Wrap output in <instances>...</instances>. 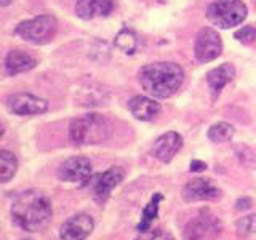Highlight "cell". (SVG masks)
I'll use <instances>...</instances> for the list:
<instances>
[{
	"label": "cell",
	"instance_id": "1",
	"mask_svg": "<svg viewBox=\"0 0 256 240\" xmlns=\"http://www.w3.org/2000/svg\"><path fill=\"white\" fill-rule=\"evenodd\" d=\"M52 200L40 190H22L12 204V218L22 230H44L52 221Z\"/></svg>",
	"mask_w": 256,
	"mask_h": 240
},
{
	"label": "cell",
	"instance_id": "2",
	"mask_svg": "<svg viewBox=\"0 0 256 240\" xmlns=\"http://www.w3.org/2000/svg\"><path fill=\"white\" fill-rule=\"evenodd\" d=\"M140 84L142 90L154 98H170L178 93L184 84V70L176 62H150L140 70Z\"/></svg>",
	"mask_w": 256,
	"mask_h": 240
},
{
	"label": "cell",
	"instance_id": "3",
	"mask_svg": "<svg viewBox=\"0 0 256 240\" xmlns=\"http://www.w3.org/2000/svg\"><path fill=\"white\" fill-rule=\"evenodd\" d=\"M109 122L100 114H88L74 118L69 125V136L74 144H98L109 138Z\"/></svg>",
	"mask_w": 256,
	"mask_h": 240
},
{
	"label": "cell",
	"instance_id": "4",
	"mask_svg": "<svg viewBox=\"0 0 256 240\" xmlns=\"http://www.w3.org/2000/svg\"><path fill=\"white\" fill-rule=\"evenodd\" d=\"M246 5L242 0H216L206 10V18L221 29L238 26L246 18Z\"/></svg>",
	"mask_w": 256,
	"mask_h": 240
},
{
	"label": "cell",
	"instance_id": "5",
	"mask_svg": "<svg viewBox=\"0 0 256 240\" xmlns=\"http://www.w3.org/2000/svg\"><path fill=\"white\" fill-rule=\"evenodd\" d=\"M58 32V21L52 14H42L37 18L22 21L16 28V34L22 40L36 45L48 44Z\"/></svg>",
	"mask_w": 256,
	"mask_h": 240
},
{
	"label": "cell",
	"instance_id": "6",
	"mask_svg": "<svg viewBox=\"0 0 256 240\" xmlns=\"http://www.w3.org/2000/svg\"><path fill=\"white\" fill-rule=\"evenodd\" d=\"M221 232V224L218 216L210 210L202 208L197 216H194L184 228V240H218Z\"/></svg>",
	"mask_w": 256,
	"mask_h": 240
},
{
	"label": "cell",
	"instance_id": "7",
	"mask_svg": "<svg viewBox=\"0 0 256 240\" xmlns=\"http://www.w3.org/2000/svg\"><path fill=\"white\" fill-rule=\"evenodd\" d=\"M196 58L200 62H210L222 53V40L220 34L212 28H202L196 37L194 45Z\"/></svg>",
	"mask_w": 256,
	"mask_h": 240
},
{
	"label": "cell",
	"instance_id": "8",
	"mask_svg": "<svg viewBox=\"0 0 256 240\" xmlns=\"http://www.w3.org/2000/svg\"><path fill=\"white\" fill-rule=\"evenodd\" d=\"M93 166L90 158L77 156V157H69L68 160L58 166V178L64 182H86L88 178L92 176Z\"/></svg>",
	"mask_w": 256,
	"mask_h": 240
},
{
	"label": "cell",
	"instance_id": "9",
	"mask_svg": "<svg viewBox=\"0 0 256 240\" xmlns=\"http://www.w3.org/2000/svg\"><path fill=\"white\" fill-rule=\"evenodd\" d=\"M94 229V221L88 213H76L61 224V240H86Z\"/></svg>",
	"mask_w": 256,
	"mask_h": 240
},
{
	"label": "cell",
	"instance_id": "10",
	"mask_svg": "<svg viewBox=\"0 0 256 240\" xmlns=\"http://www.w3.org/2000/svg\"><path fill=\"white\" fill-rule=\"evenodd\" d=\"M6 106L16 116H38L48 110V101L30 93H14L6 98Z\"/></svg>",
	"mask_w": 256,
	"mask_h": 240
},
{
	"label": "cell",
	"instance_id": "11",
	"mask_svg": "<svg viewBox=\"0 0 256 240\" xmlns=\"http://www.w3.org/2000/svg\"><path fill=\"white\" fill-rule=\"evenodd\" d=\"M221 197V190L218 186H214L212 180L208 178H196L186 182L182 188V198L188 204L196 202H212Z\"/></svg>",
	"mask_w": 256,
	"mask_h": 240
},
{
	"label": "cell",
	"instance_id": "12",
	"mask_svg": "<svg viewBox=\"0 0 256 240\" xmlns=\"http://www.w3.org/2000/svg\"><path fill=\"white\" fill-rule=\"evenodd\" d=\"M125 178V170L120 166H110L93 182V198L98 204H104L110 197V192L114 190Z\"/></svg>",
	"mask_w": 256,
	"mask_h": 240
},
{
	"label": "cell",
	"instance_id": "13",
	"mask_svg": "<svg viewBox=\"0 0 256 240\" xmlns=\"http://www.w3.org/2000/svg\"><path fill=\"white\" fill-rule=\"evenodd\" d=\"M181 148H182L181 134L176 132H166L160 136V138H157V141L154 142L152 156L157 160H160L162 164H168V162H172L173 157L178 154Z\"/></svg>",
	"mask_w": 256,
	"mask_h": 240
},
{
	"label": "cell",
	"instance_id": "14",
	"mask_svg": "<svg viewBox=\"0 0 256 240\" xmlns=\"http://www.w3.org/2000/svg\"><path fill=\"white\" fill-rule=\"evenodd\" d=\"M112 10H114L112 0H77L76 4V14L82 20L104 18L109 16Z\"/></svg>",
	"mask_w": 256,
	"mask_h": 240
},
{
	"label": "cell",
	"instance_id": "15",
	"mask_svg": "<svg viewBox=\"0 0 256 240\" xmlns=\"http://www.w3.org/2000/svg\"><path fill=\"white\" fill-rule=\"evenodd\" d=\"M160 104L154 100L148 98V96H133L128 101V110L132 112V116L142 122L152 120L156 116H158L160 112Z\"/></svg>",
	"mask_w": 256,
	"mask_h": 240
},
{
	"label": "cell",
	"instance_id": "16",
	"mask_svg": "<svg viewBox=\"0 0 256 240\" xmlns=\"http://www.w3.org/2000/svg\"><path fill=\"white\" fill-rule=\"evenodd\" d=\"M37 64V60L28 52L22 50H12L8 52L5 58V69L10 76H18L22 72H28L34 69Z\"/></svg>",
	"mask_w": 256,
	"mask_h": 240
},
{
	"label": "cell",
	"instance_id": "17",
	"mask_svg": "<svg viewBox=\"0 0 256 240\" xmlns=\"http://www.w3.org/2000/svg\"><path fill=\"white\" fill-rule=\"evenodd\" d=\"M236 76V68L229 62H224L221 66L208 70L206 74V84L212 88L214 94H220V92Z\"/></svg>",
	"mask_w": 256,
	"mask_h": 240
},
{
	"label": "cell",
	"instance_id": "18",
	"mask_svg": "<svg viewBox=\"0 0 256 240\" xmlns=\"http://www.w3.org/2000/svg\"><path fill=\"white\" fill-rule=\"evenodd\" d=\"M162 200H164V196L158 194V192H156V194L150 197V200L148 202V205L144 206V210L141 213V220L138 222V226H136L138 232L148 230L152 228V222H154L158 216V208H160V202H162Z\"/></svg>",
	"mask_w": 256,
	"mask_h": 240
},
{
	"label": "cell",
	"instance_id": "19",
	"mask_svg": "<svg viewBox=\"0 0 256 240\" xmlns=\"http://www.w3.org/2000/svg\"><path fill=\"white\" fill-rule=\"evenodd\" d=\"M18 170V158L10 150H0V180L2 182L10 181Z\"/></svg>",
	"mask_w": 256,
	"mask_h": 240
},
{
	"label": "cell",
	"instance_id": "20",
	"mask_svg": "<svg viewBox=\"0 0 256 240\" xmlns=\"http://www.w3.org/2000/svg\"><path fill=\"white\" fill-rule=\"evenodd\" d=\"M236 130L234 126L228 122H218L210 126V130H208V140L212 142H228L232 140V136H234Z\"/></svg>",
	"mask_w": 256,
	"mask_h": 240
},
{
	"label": "cell",
	"instance_id": "21",
	"mask_svg": "<svg viewBox=\"0 0 256 240\" xmlns=\"http://www.w3.org/2000/svg\"><path fill=\"white\" fill-rule=\"evenodd\" d=\"M114 44L120 52H124L126 54H132L136 50V46H138V40H136V36H134L133 30L122 29L116 36Z\"/></svg>",
	"mask_w": 256,
	"mask_h": 240
},
{
	"label": "cell",
	"instance_id": "22",
	"mask_svg": "<svg viewBox=\"0 0 256 240\" xmlns=\"http://www.w3.org/2000/svg\"><path fill=\"white\" fill-rule=\"evenodd\" d=\"M236 230L238 237H248L256 234V213L246 214L236 222Z\"/></svg>",
	"mask_w": 256,
	"mask_h": 240
},
{
	"label": "cell",
	"instance_id": "23",
	"mask_svg": "<svg viewBox=\"0 0 256 240\" xmlns=\"http://www.w3.org/2000/svg\"><path fill=\"white\" fill-rule=\"evenodd\" d=\"M236 154L240 160V164H244L250 168H256V152L252 150L248 146H238L236 148Z\"/></svg>",
	"mask_w": 256,
	"mask_h": 240
},
{
	"label": "cell",
	"instance_id": "24",
	"mask_svg": "<svg viewBox=\"0 0 256 240\" xmlns=\"http://www.w3.org/2000/svg\"><path fill=\"white\" fill-rule=\"evenodd\" d=\"M234 37L238 40V42H242L245 45L252 44V42H254V40H256V28H253V26H244V28H240L238 30H236Z\"/></svg>",
	"mask_w": 256,
	"mask_h": 240
},
{
	"label": "cell",
	"instance_id": "25",
	"mask_svg": "<svg viewBox=\"0 0 256 240\" xmlns=\"http://www.w3.org/2000/svg\"><path fill=\"white\" fill-rule=\"evenodd\" d=\"M160 236V229H148V230H142L140 232V236L136 237L134 240H157V237Z\"/></svg>",
	"mask_w": 256,
	"mask_h": 240
},
{
	"label": "cell",
	"instance_id": "26",
	"mask_svg": "<svg viewBox=\"0 0 256 240\" xmlns=\"http://www.w3.org/2000/svg\"><path fill=\"white\" fill-rule=\"evenodd\" d=\"M253 206V200L250 197H244V198H238L236 202V208L238 212L242 210H250V208Z\"/></svg>",
	"mask_w": 256,
	"mask_h": 240
},
{
	"label": "cell",
	"instance_id": "27",
	"mask_svg": "<svg viewBox=\"0 0 256 240\" xmlns=\"http://www.w3.org/2000/svg\"><path fill=\"white\" fill-rule=\"evenodd\" d=\"M189 170H190L192 173H202V172H205V170H206V164H205V162H202V160L194 158V160H192V162H190Z\"/></svg>",
	"mask_w": 256,
	"mask_h": 240
},
{
	"label": "cell",
	"instance_id": "28",
	"mask_svg": "<svg viewBox=\"0 0 256 240\" xmlns=\"http://www.w3.org/2000/svg\"><path fill=\"white\" fill-rule=\"evenodd\" d=\"M165 240H174V238H173L172 236H166V237H165Z\"/></svg>",
	"mask_w": 256,
	"mask_h": 240
},
{
	"label": "cell",
	"instance_id": "29",
	"mask_svg": "<svg viewBox=\"0 0 256 240\" xmlns=\"http://www.w3.org/2000/svg\"><path fill=\"white\" fill-rule=\"evenodd\" d=\"M22 240H29V238H22Z\"/></svg>",
	"mask_w": 256,
	"mask_h": 240
}]
</instances>
